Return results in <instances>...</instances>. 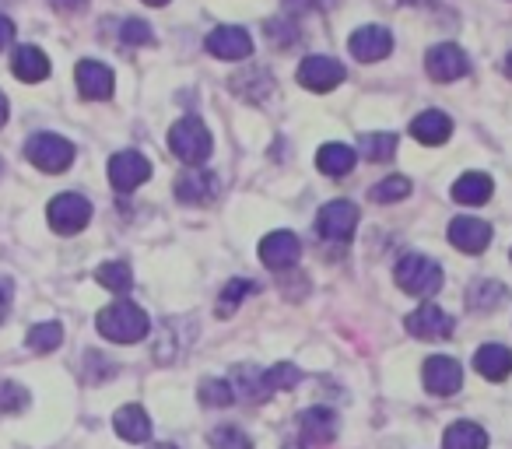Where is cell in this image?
Returning <instances> with one entry per match:
<instances>
[{
	"instance_id": "1",
	"label": "cell",
	"mask_w": 512,
	"mask_h": 449,
	"mask_svg": "<svg viewBox=\"0 0 512 449\" xmlns=\"http://www.w3.org/2000/svg\"><path fill=\"white\" fill-rule=\"evenodd\" d=\"M95 327L113 344H134L141 337H148V313L141 306H134V302H116V306L102 309Z\"/></svg>"
},
{
	"instance_id": "2",
	"label": "cell",
	"mask_w": 512,
	"mask_h": 449,
	"mask_svg": "<svg viewBox=\"0 0 512 449\" xmlns=\"http://www.w3.org/2000/svg\"><path fill=\"white\" fill-rule=\"evenodd\" d=\"M169 148L179 162H186V165L197 169V165H204L214 151L211 130H207L204 120H197V116H183V120L169 130Z\"/></svg>"
},
{
	"instance_id": "3",
	"label": "cell",
	"mask_w": 512,
	"mask_h": 449,
	"mask_svg": "<svg viewBox=\"0 0 512 449\" xmlns=\"http://www.w3.org/2000/svg\"><path fill=\"white\" fill-rule=\"evenodd\" d=\"M393 278H397V285L404 288L407 295L425 299V295H435L442 288V267L435 264L432 257L407 253V257L397 264V271H393Z\"/></svg>"
},
{
	"instance_id": "4",
	"label": "cell",
	"mask_w": 512,
	"mask_h": 449,
	"mask_svg": "<svg viewBox=\"0 0 512 449\" xmlns=\"http://www.w3.org/2000/svg\"><path fill=\"white\" fill-rule=\"evenodd\" d=\"M46 221H50V229L57 236H78L88 221H92V204L81 193H60L46 207Z\"/></svg>"
},
{
	"instance_id": "5",
	"label": "cell",
	"mask_w": 512,
	"mask_h": 449,
	"mask_svg": "<svg viewBox=\"0 0 512 449\" xmlns=\"http://www.w3.org/2000/svg\"><path fill=\"white\" fill-rule=\"evenodd\" d=\"M25 158L43 172H64L74 162V144L60 134H32L25 144Z\"/></svg>"
},
{
	"instance_id": "6",
	"label": "cell",
	"mask_w": 512,
	"mask_h": 449,
	"mask_svg": "<svg viewBox=\"0 0 512 449\" xmlns=\"http://www.w3.org/2000/svg\"><path fill=\"white\" fill-rule=\"evenodd\" d=\"M316 229L323 239H334V243H348L358 229V207L351 200H330L320 207V218H316Z\"/></svg>"
},
{
	"instance_id": "7",
	"label": "cell",
	"mask_w": 512,
	"mask_h": 449,
	"mask_svg": "<svg viewBox=\"0 0 512 449\" xmlns=\"http://www.w3.org/2000/svg\"><path fill=\"white\" fill-rule=\"evenodd\" d=\"M221 193V179L214 169H186L183 176L176 179V197L179 204H214Z\"/></svg>"
},
{
	"instance_id": "8",
	"label": "cell",
	"mask_w": 512,
	"mask_h": 449,
	"mask_svg": "<svg viewBox=\"0 0 512 449\" xmlns=\"http://www.w3.org/2000/svg\"><path fill=\"white\" fill-rule=\"evenodd\" d=\"M425 71H428V78H432V81L449 85V81H460L463 74H470V60H467V53H463L460 46L439 43V46H432V50H428Z\"/></svg>"
},
{
	"instance_id": "9",
	"label": "cell",
	"mask_w": 512,
	"mask_h": 449,
	"mask_svg": "<svg viewBox=\"0 0 512 449\" xmlns=\"http://www.w3.org/2000/svg\"><path fill=\"white\" fill-rule=\"evenodd\" d=\"M148 179H151V162L144 155H137V151H120V155L109 158V183L120 193L137 190Z\"/></svg>"
},
{
	"instance_id": "10",
	"label": "cell",
	"mask_w": 512,
	"mask_h": 449,
	"mask_svg": "<svg viewBox=\"0 0 512 449\" xmlns=\"http://www.w3.org/2000/svg\"><path fill=\"white\" fill-rule=\"evenodd\" d=\"M344 81V64L334 57H306L299 64V85L309 88V92H330Z\"/></svg>"
},
{
	"instance_id": "11",
	"label": "cell",
	"mask_w": 512,
	"mask_h": 449,
	"mask_svg": "<svg viewBox=\"0 0 512 449\" xmlns=\"http://www.w3.org/2000/svg\"><path fill=\"white\" fill-rule=\"evenodd\" d=\"M302 257V243L295 232L288 229H278L271 232V236H264V243H260V260H264V267H271V271H288V267H295Z\"/></svg>"
},
{
	"instance_id": "12",
	"label": "cell",
	"mask_w": 512,
	"mask_h": 449,
	"mask_svg": "<svg viewBox=\"0 0 512 449\" xmlns=\"http://www.w3.org/2000/svg\"><path fill=\"white\" fill-rule=\"evenodd\" d=\"M407 334L418 337V341H446V337L453 334V316L428 302V306L414 309V313L407 316Z\"/></svg>"
},
{
	"instance_id": "13",
	"label": "cell",
	"mask_w": 512,
	"mask_h": 449,
	"mask_svg": "<svg viewBox=\"0 0 512 449\" xmlns=\"http://www.w3.org/2000/svg\"><path fill=\"white\" fill-rule=\"evenodd\" d=\"M421 379H425V390L435 393V397H453V393L463 386V369H460V362H453V358L435 355L425 362Z\"/></svg>"
},
{
	"instance_id": "14",
	"label": "cell",
	"mask_w": 512,
	"mask_h": 449,
	"mask_svg": "<svg viewBox=\"0 0 512 449\" xmlns=\"http://www.w3.org/2000/svg\"><path fill=\"white\" fill-rule=\"evenodd\" d=\"M207 53L218 60H246L253 57V39L239 25H221L207 36Z\"/></svg>"
},
{
	"instance_id": "15",
	"label": "cell",
	"mask_w": 512,
	"mask_h": 449,
	"mask_svg": "<svg viewBox=\"0 0 512 449\" xmlns=\"http://www.w3.org/2000/svg\"><path fill=\"white\" fill-rule=\"evenodd\" d=\"M348 50H351V57L362 60V64H376V60L390 57L393 36L383 25H365V29H358L355 36L348 39Z\"/></svg>"
},
{
	"instance_id": "16",
	"label": "cell",
	"mask_w": 512,
	"mask_h": 449,
	"mask_svg": "<svg viewBox=\"0 0 512 449\" xmlns=\"http://www.w3.org/2000/svg\"><path fill=\"white\" fill-rule=\"evenodd\" d=\"M74 81H78V92L81 99H92V102H102L113 95V71L99 60H81L74 67Z\"/></svg>"
},
{
	"instance_id": "17",
	"label": "cell",
	"mask_w": 512,
	"mask_h": 449,
	"mask_svg": "<svg viewBox=\"0 0 512 449\" xmlns=\"http://www.w3.org/2000/svg\"><path fill=\"white\" fill-rule=\"evenodd\" d=\"M449 243L456 246L460 253H481L488 250L491 243V225L488 221H477V218H453L449 221Z\"/></svg>"
},
{
	"instance_id": "18",
	"label": "cell",
	"mask_w": 512,
	"mask_h": 449,
	"mask_svg": "<svg viewBox=\"0 0 512 449\" xmlns=\"http://www.w3.org/2000/svg\"><path fill=\"white\" fill-rule=\"evenodd\" d=\"M11 71H15V78H22L25 85H36V81L50 78V57H46L39 46H18L15 57H11Z\"/></svg>"
},
{
	"instance_id": "19",
	"label": "cell",
	"mask_w": 512,
	"mask_h": 449,
	"mask_svg": "<svg viewBox=\"0 0 512 449\" xmlns=\"http://www.w3.org/2000/svg\"><path fill=\"white\" fill-rule=\"evenodd\" d=\"M474 369L491 383H502V379L512 376V351L502 348V344H484L474 355Z\"/></svg>"
},
{
	"instance_id": "20",
	"label": "cell",
	"mask_w": 512,
	"mask_h": 449,
	"mask_svg": "<svg viewBox=\"0 0 512 449\" xmlns=\"http://www.w3.org/2000/svg\"><path fill=\"white\" fill-rule=\"evenodd\" d=\"M113 428H116V435L127 439V442H148L151 439V418H148V411L137 407V404L120 407V411L113 414Z\"/></svg>"
},
{
	"instance_id": "21",
	"label": "cell",
	"mask_w": 512,
	"mask_h": 449,
	"mask_svg": "<svg viewBox=\"0 0 512 449\" xmlns=\"http://www.w3.org/2000/svg\"><path fill=\"white\" fill-rule=\"evenodd\" d=\"M411 134L418 137L421 144H446L449 134H453V120L439 109H428V113H418L411 123Z\"/></svg>"
},
{
	"instance_id": "22",
	"label": "cell",
	"mask_w": 512,
	"mask_h": 449,
	"mask_svg": "<svg viewBox=\"0 0 512 449\" xmlns=\"http://www.w3.org/2000/svg\"><path fill=\"white\" fill-rule=\"evenodd\" d=\"M299 421H302V439L316 442V446H327L337 435V418L327 407H309V411H302Z\"/></svg>"
},
{
	"instance_id": "23",
	"label": "cell",
	"mask_w": 512,
	"mask_h": 449,
	"mask_svg": "<svg viewBox=\"0 0 512 449\" xmlns=\"http://www.w3.org/2000/svg\"><path fill=\"white\" fill-rule=\"evenodd\" d=\"M491 190H495V186H491V179L484 176V172H467V176H460L453 183V200L467 207H481V204H488Z\"/></svg>"
},
{
	"instance_id": "24",
	"label": "cell",
	"mask_w": 512,
	"mask_h": 449,
	"mask_svg": "<svg viewBox=\"0 0 512 449\" xmlns=\"http://www.w3.org/2000/svg\"><path fill=\"white\" fill-rule=\"evenodd\" d=\"M442 449H488V432L474 421H456L442 435Z\"/></svg>"
},
{
	"instance_id": "25",
	"label": "cell",
	"mask_w": 512,
	"mask_h": 449,
	"mask_svg": "<svg viewBox=\"0 0 512 449\" xmlns=\"http://www.w3.org/2000/svg\"><path fill=\"white\" fill-rule=\"evenodd\" d=\"M355 158V148H348V144H323L320 155H316V165L327 176H348L355 169Z\"/></svg>"
},
{
	"instance_id": "26",
	"label": "cell",
	"mask_w": 512,
	"mask_h": 449,
	"mask_svg": "<svg viewBox=\"0 0 512 449\" xmlns=\"http://www.w3.org/2000/svg\"><path fill=\"white\" fill-rule=\"evenodd\" d=\"M235 393H242L246 400H267L271 390L264 383V372H256L253 365H235V383H232Z\"/></svg>"
},
{
	"instance_id": "27",
	"label": "cell",
	"mask_w": 512,
	"mask_h": 449,
	"mask_svg": "<svg viewBox=\"0 0 512 449\" xmlns=\"http://www.w3.org/2000/svg\"><path fill=\"white\" fill-rule=\"evenodd\" d=\"M25 344H29L36 355H50V351H57L60 344H64V327L60 323H36V327L29 330V337H25Z\"/></svg>"
},
{
	"instance_id": "28",
	"label": "cell",
	"mask_w": 512,
	"mask_h": 449,
	"mask_svg": "<svg viewBox=\"0 0 512 449\" xmlns=\"http://www.w3.org/2000/svg\"><path fill=\"white\" fill-rule=\"evenodd\" d=\"M256 292V285L253 281H246V278H235V281H228L225 288H221V295H218V309L214 313L221 316V320H228V316L239 309V302L246 299V295H253Z\"/></svg>"
},
{
	"instance_id": "29",
	"label": "cell",
	"mask_w": 512,
	"mask_h": 449,
	"mask_svg": "<svg viewBox=\"0 0 512 449\" xmlns=\"http://www.w3.org/2000/svg\"><path fill=\"white\" fill-rule=\"evenodd\" d=\"M358 151H362V158H369V162H390V158L397 155V137L365 134L362 141H358Z\"/></svg>"
},
{
	"instance_id": "30",
	"label": "cell",
	"mask_w": 512,
	"mask_h": 449,
	"mask_svg": "<svg viewBox=\"0 0 512 449\" xmlns=\"http://www.w3.org/2000/svg\"><path fill=\"white\" fill-rule=\"evenodd\" d=\"M95 278H99L102 288H109V292H130V285H134V274H130L127 264H102L99 271H95Z\"/></svg>"
},
{
	"instance_id": "31",
	"label": "cell",
	"mask_w": 512,
	"mask_h": 449,
	"mask_svg": "<svg viewBox=\"0 0 512 449\" xmlns=\"http://www.w3.org/2000/svg\"><path fill=\"white\" fill-rule=\"evenodd\" d=\"M264 383H267V390H271V393L292 390V386L302 383V369H299V365H292V362H281V365H274V369L264 372Z\"/></svg>"
},
{
	"instance_id": "32",
	"label": "cell",
	"mask_w": 512,
	"mask_h": 449,
	"mask_svg": "<svg viewBox=\"0 0 512 449\" xmlns=\"http://www.w3.org/2000/svg\"><path fill=\"white\" fill-rule=\"evenodd\" d=\"M207 442H211V449H253V439L235 425L214 428V432L207 435Z\"/></svg>"
},
{
	"instance_id": "33",
	"label": "cell",
	"mask_w": 512,
	"mask_h": 449,
	"mask_svg": "<svg viewBox=\"0 0 512 449\" xmlns=\"http://www.w3.org/2000/svg\"><path fill=\"white\" fill-rule=\"evenodd\" d=\"M232 400H235V390L225 379H204V383H200V404L204 407H228Z\"/></svg>"
},
{
	"instance_id": "34",
	"label": "cell",
	"mask_w": 512,
	"mask_h": 449,
	"mask_svg": "<svg viewBox=\"0 0 512 449\" xmlns=\"http://www.w3.org/2000/svg\"><path fill=\"white\" fill-rule=\"evenodd\" d=\"M502 299H505V288L498 285V281H477V285L470 288V295H467L470 309H495Z\"/></svg>"
},
{
	"instance_id": "35",
	"label": "cell",
	"mask_w": 512,
	"mask_h": 449,
	"mask_svg": "<svg viewBox=\"0 0 512 449\" xmlns=\"http://www.w3.org/2000/svg\"><path fill=\"white\" fill-rule=\"evenodd\" d=\"M407 193H411V179H404V176H390L372 186V200H376V204H397Z\"/></svg>"
},
{
	"instance_id": "36",
	"label": "cell",
	"mask_w": 512,
	"mask_h": 449,
	"mask_svg": "<svg viewBox=\"0 0 512 449\" xmlns=\"http://www.w3.org/2000/svg\"><path fill=\"white\" fill-rule=\"evenodd\" d=\"M25 407H29V390L11 383V379H4V383H0V414H22Z\"/></svg>"
},
{
	"instance_id": "37",
	"label": "cell",
	"mask_w": 512,
	"mask_h": 449,
	"mask_svg": "<svg viewBox=\"0 0 512 449\" xmlns=\"http://www.w3.org/2000/svg\"><path fill=\"white\" fill-rule=\"evenodd\" d=\"M123 39H127L130 46H134V43L144 46V43H151V29L144 22H134V18H130V22L123 25Z\"/></svg>"
},
{
	"instance_id": "38",
	"label": "cell",
	"mask_w": 512,
	"mask_h": 449,
	"mask_svg": "<svg viewBox=\"0 0 512 449\" xmlns=\"http://www.w3.org/2000/svg\"><path fill=\"white\" fill-rule=\"evenodd\" d=\"M11 43H15V22L8 15H0V53L8 50Z\"/></svg>"
},
{
	"instance_id": "39",
	"label": "cell",
	"mask_w": 512,
	"mask_h": 449,
	"mask_svg": "<svg viewBox=\"0 0 512 449\" xmlns=\"http://www.w3.org/2000/svg\"><path fill=\"white\" fill-rule=\"evenodd\" d=\"M50 4L57 11H64V15H78V11L88 8V0H50Z\"/></svg>"
},
{
	"instance_id": "40",
	"label": "cell",
	"mask_w": 512,
	"mask_h": 449,
	"mask_svg": "<svg viewBox=\"0 0 512 449\" xmlns=\"http://www.w3.org/2000/svg\"><path fill=\"white\" fill-rule=\"evenodd\" d=\"M8 306H11V281L0 278V323L8 316Z\"/></svg>"
},
{
	"instance_id": "41",
	"label": "cell",
	"mask_w": 512,
	"mask_h": 449,
	"mask_svg": "<svg viewBox=\"0 0 512 449\" xmlns=\"http://www.w3.org/2000/svg\"><path fill=\"white\" fill-rule=\"evenodd\" d=\"M288 4V11H309L313 8V0H285Z\"/></svg>"
},
{
	"instance_id": "42",
	"label": "cell",
	"mask_w": 512,
	"mask_h": 449,
	"mask_svg": "<svg viewBox=\"0 0 512 449\" xmlns=\"http://www.w3.org/2000/svg\"><path fill=\"white\" fill-rule=\"evenodd\" d=\"M8 123V99H4V92H0V127Z\"/></svg>"
},
{
	"instance_id": "43",
	"label": "cell",
	"mask_w": 512,
	"mask_h": 449,
	"mask_svg": "<svg viewBox=\"0 0 512 449\" xmlns=\"http://www.w3.org/2000/svg\"><path fill=\"white\" fill-rule=\"evenodd\" d=\"M144 4H151V8H165L169 0H144Z\"/></svg>"
},
{
	"instance_id": "44",
	"label": "cell",
	"mask_w": 512,
	"mask_h": 449,
	"mask_svg": "<svg viewBox=\"0 0 512 449\" xmlns=\"http://www.w3.org/2000/svg\"><path fill=\"white\" fill-rule=\"evenodd\" d=\"M505 74H509V78H512V53H509V57H505Z\"/></svg>"
},
{
	"instance_id": "45",
	"label": "cell",
	"mask_w": 512,
	"mask_h": 449,
	"mask_svg": "<svg viewBox=\"0 0 512 449\" xmlns=\"http://www.w3.org/2000/svg\"><path fill=\"white\" fill-rule=\"evenodd\" d=\"M151 449H176L172 442H158V446H151Z\"/></svg>"
},
{
	"instance_id": "46",
	"label": "cell",
	"mask_w": 512,
	"mask_h": 449,
	"mask_svg": "<svg viewBox=\"0 0 512 449\" xmlns=\"http://www.w3.org/2000/svg\"><path fill=\"white\" fill-rule=\"evenodd\" d=\"M404 4H414V8H418V4H432V0H404Z\"/></svg>"
},
{
	"instance_id": "47",
	"label": "cell",
	"mask_w": 512,
	"mask_h": 449,
	"mask_svg": "<svg viewBox=\"0 0 512 449\" xmlns=\"http://www.w3.org/2000/svg\"><path fill=\"white\" fill-rule=\"evenodd\" d=\"M0 169H4V165H0Z\"/></svg>"
}]
</instances>
